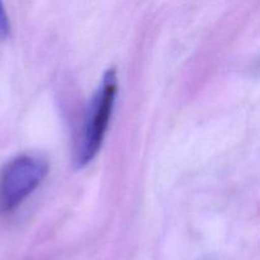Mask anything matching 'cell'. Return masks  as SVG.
<instances>
[{"instance_id":"cell-3","label":"cell","mask_w":260,"mask_h":260,"mask_svg":"<svg viewBox=\"0 0 260 260\" xmlns=\"http://www.w3.org/2000/svg\"><path fill=\"white\" fill-rule=\"evenodd\" d=\"M10 33V22L4 5L0 3V38H7Z\"/></svg>"},{"instance_id":"cell-2","label":"cell","mask_w":260,"mask_h":260,"mask_svg":"<svg viewBox=\"0 0 260 260\" xmlns=\"http://www.w3.org/2000/svg\"><path fill=\"white\" fill-rule=\"evenodd\" d=\"M48 164L37 155H19L0 170V213L20 205L46 178Z\"/></svg>"},{"instance_id":"cell-1","label":"cell","mask_w":260,"mask_h":260,"mask_svg":"<svg viewBox=\"0 0 260 260\" xmlns=\"http://www.w3.org/2000/svg\"><path fill=\"white\" fill-rule=\"evenodd\" d=\"M117 85L118 81L116 71L109 69L106 71L98 88L94 91L84 116L74 151V162L76 167L81 168L89 164L101 150L113 111Z\"/></svg>"}]
</instances>
